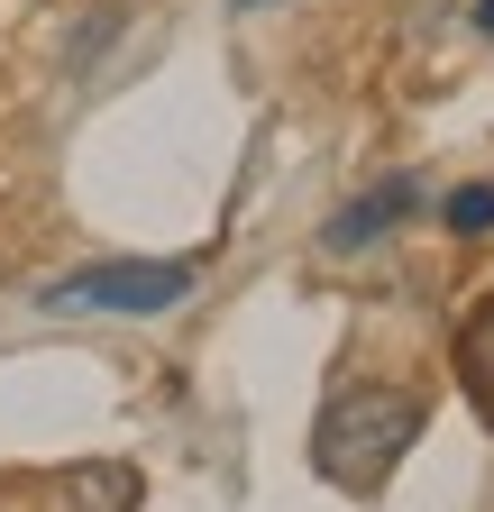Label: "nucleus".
I'll return each mask as SVG.
<instances>
[{
    "mask_svg": "<svg viewBox=\"0 0 494 512\" xmlns=\"http://www.w3.org/2000/svg\"><path fill=\"white\" fill-rule=\"evenodd\" d=\"M421 430H430L421 394L357 375V384H339V394L321 403V421H312V467H321L339 494H376V485L412 458V439H421Z\"/></svg>",
    "mask_w": 494,
    "mask_h": 512,
    "instance_id": "1",
    "label": "nucleus"
},
{
    "mask_svg": "<svg viewBox=\"0 0 494 512\" xmlns=\"http://www.w3.org/2000/svg\"><path fill=\"white\" fill-rule=\"evenodd\" d=\"M193 284H202V266H183V256H119V266H83L65 284H46L37 311H129V320H147V311L193 302Z\"/></svg>",
    "mask_w": 494,
    "mask_h": 512,
    "instance_id": "2",
    "label": "nucleus"
},
{
    "mask_svg": "<svg viewBox=\"0 0 494 512\" xmlns=\"http://www.w3.org/2000/svg\"><path fill=\"white\" fill-rule=\"evenodd\" d=\"M0 512H138V467H119V458H83V467L0 476Z\"/></svg>",
    "mask_w": 494,
    "mask_h": 512,
    "instance_id": "3",
    "label": "nucleus"
},
{
    "mask_svg": "<svg viewBox=\"0 0 494 512\" xmlns=\"http://www.w3.org/2000/svg\"><path fill=\"white\" fill-rule=\"evenodd\" d=\"M421 202H430V192H421V174H394V183H376V192H366V202L330 211V220H321V247H330V256H348V247H376V238H385V229H403Z\"/></svg>",
    "mask_w": 494,
    "mask_h": 512,
    "instance_id": "4",
    "label": "nucleus"
},
{
    "mask_svg": "<svg viewBox=\"0 0 494 512\" xmlns=\"http://www.w3.org/2000/svg\"><path fill=\"white\" fill-rule=\"evenodd\" d=\"M458 375H467L476 412L494 421V302H476V311H467V330H458Z\"/></svg>",
    "mask_w": 494,
    "mask_h": 512,
    "instance_id": "5",
    "label": "nucleus"
},
{
    "mask_svg": "<svg viewBox=\"0 0 494 512\" xmlns=\"http://www.w3.org/2000/svg\"><path fill=\"white\" fill-rule=\"evenodd\" d=\"M440 220H449L458 238H485V229H494V183H458L449 202H440Z\"/></svg>",
    "mask_w": 494,
    "mask_h": 512,
    "instance_id": "6",
    "label": "nucleus"
},
{
    "mask_svg": "<svg viewBox=\"0 0 494 512\" xmlns=\"http://www.w3.org/2000/svg\"><path fill=\"white\" fill-rule=\"evenodd\" d=\"M476 28H485V37H494V0H476Z\"/></svg>",
    "mask_w": 494,
    "mask_h": 512,
    "instance_id": "7",
    "label": "nucleus"
},
{
    "mask_svg": "<svg viewBox=\"0 0 494 512\" xmlns=\"http://www.w3.org/2000/svg\"><path fill=\"white\" fill-rule=\"evenodd\" d=\"M229 10H266V0H229Z\"/></svg>",
    "mask_w": 494,
    "mask_h": 512,
    "instance_id": "8",
    "label": "nucleus"
}]
</instances>
